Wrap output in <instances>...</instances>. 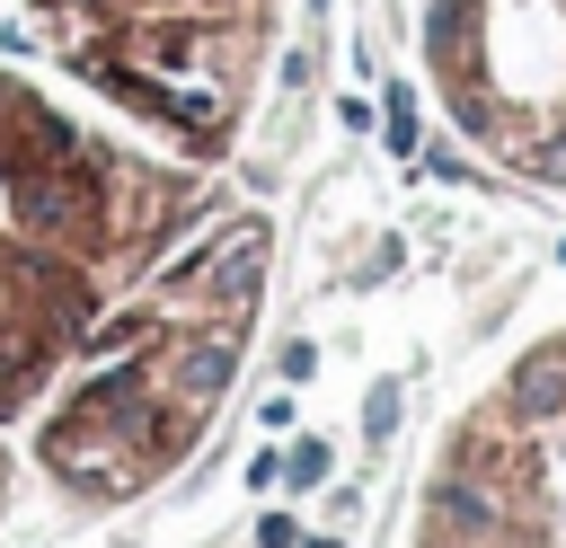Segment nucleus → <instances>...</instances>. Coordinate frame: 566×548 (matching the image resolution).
Wrapping results in <instances>:
<instances>
[{"instance_id": "obj_1", "label": "nucleus", "mask_w": 566, "mask_h": 548, "mask_svg": "<svg viewBox=\"0 0 566 548\" xmlns=\"http://www.w3.org/2000/svg\"><path fill=\"white\" fill-rule=\"evenodd\" d=\"M212 212V168L0 62V424H35L106 309Z\"/></svg>"}, {"instance_id": "obj_2", "label": "nucleus", "mask_w": 566, "mask_h": 548, "mask_svg": "<svg viewBox=\"0 0 566 548\" xmlns=\"http://www.w3.org/2000/svg\"><path fill=\"white\" fill-rule=\"evenodd\" d=\"M265 301V221L212 212L168 265H150L44 398L35 468L71 504H124L159 486L212 424Z\"/></svg>"}, {"instance_id": "obj_3", "label": "nucleus", "mask_w": 566, "mask_h": 548, "mask_svg": "<svg viewBox=\"0 0 566 548\" xmlns=\"http://www.w3.org/2000/svg\"><path fill=\"white\" fill-rule=\"evenodd\" d=\"M18 27L62 88L195 168L230 159L274 53V0H18Z\"/></svg>"}, {"instance_id": "obj_4", "label": "nucleus", "mask_w": 566, "mask_h": 548, "mask_svg": "<svg viewBox=\"0 0 566 548\" xmlns=\"http://www.w3.org/2000/svg\"><path fill=\"white\" fill-rule=\"evenodd\" d=\"M416 548H566V318L442 424Z\"/></svg>"}, {"instance_id": "obj_5", "label": "nucleus", "mask_w": 566, "mask_h": 548, "mask_svg": "<svg viewBox=\"0 0 566 548\" xmlns=\"http://www.w3.org/2000/svg\"><path fill=\"white\" fill-rule=\"evenodd\" d=\"M416 71L486 168L566 194V0H416Z\"/></svg>"}]
</instances>
